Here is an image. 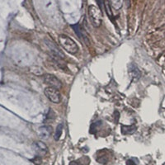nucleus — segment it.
Here are the masks:
<instances>
[{
  "instance_id": "obj_2",
  "label": "nucleus",
  "mask_w": 165,
  "mask_h": 165,
  "mask_svg": "<svg viewBox=\"0 0 165 165\" xmlns=\"http://www.w3.org/2000/svg\"><path fill=\"white\" fill-rule=\"evenodd\" d=\"M88 15L93 27H99L101 26L102 21V12L98 7L90 5L88 8Z\"/></svg>"
},
{
  "instance_id": "obj_14",
  "label": "nucleus",
  "mask_w": 165,
  "mask_h": 165,
  "mask_svg": "<svg viewBox=\"0 0 165 165\" xmlns=\"http://www.w3.org/2000/svg\"><path fill=\"white\" fill-rule=\"evenodd\" d=\"M32 162L36 163V165H40L41 163V158L39 156L36 157V158H34V159H32Z\"/></svg>"
},
{
  "instance_id": "obj_6",
  "label": "nucleus",
  "mask_w": 165,
  "mask_h": 165,
  "mask_svg": "<svg viewBox=\"0 0 165 165\" xmlns=\"http://www.w3.org/2000/svg\"><path fill=\"white\" fill-rule=\"evenodd\" d=\"M45 44L47 45L51 52L54 55V57L59 58V59H61V60L64 58V54H63L62 51H60V49L58 47L55 43L51 41H45Z\"/></svg>"
},
{
  "instance_id": "obj_13",
  "label": "nucleus",
  "mask_w": 165,
  "mask_h": 165,
  "mask_svg": "<svg viewBox=\"0 0 165 165\" xmlns=\"http://www.w3.org/2000/svg\"><path fill=\"white\" fill-rule=\"evenodd\" d=\"M112 7L114 8L115 9H120L122 6V2L121 1H114V2H110Z\"/></svg>"
},
{
  "instance_id": "obj_1",
  "label": "nucleus",
  "mask_w": 165,
  "mask_h": 165,
  "mask_svg": "<svg viewBox=\"0 0 165 165\" xmlns=\"http://www.w3.org/2000/svg\"><path fill=\"white\" fill-rule=\"evenodd\" d=\"M59 41H60V45L70 54H74L78 51V45L69 36L61 34L59 36Z\"/></svg>"
},
{
  "instance_id": "obj_9",
  "label": "nucleus",
  "mask_w": 165,
  "mask_h": 165,
  "mask_svg": "<svg viewBox=\"0 0 165 165\" xmlns=\"http://www.w3.org/2000/svg\"><path fill=\"white\" fill-rule=\"evenodd\" d=\"M137 130V127L135 125H130V126H121L120 127V130H121V133L123 135H131V134H134Z\"/></svg>"
},
{
  "instance_id": "obj_10",
  "label": "nucleus",
  "mask_w": 165,
  "mask_h": 165,
  "mask_svg": "<svg viewBox=\"0 0 165 165\" xmlns=\"http://www.w3.org/2000/svg\"><path fill=\"white\" fill-rule=\"evenodd\" d=\"M35 147L36 148V150H38L39 152L43 153H46L47 150H48L46 144L44 142H42V141H36V143H35Z\"/></svg>"
},
{
  "instance_id": "obj_8",
  "label": "nucleus",
  "mask_w": 165,
  "mask_h": 165,
  "mask_svg": "<svg viewBox=\"0 0 165 165\" xmlns=\"http://www.w3.org/2000/svg\"><path fill=\"white\" fill-rule=\"evenodd\" d=\"M129 74L133 81H138L140 78V71L134 64L129 66Z\"/></svg>"
},
{
  "instance_id": "obj_5",
  "label": "nucleus",
  "mask_w": 165,
  "mask_h": 165,
  "mask_svg": "<svg viewBox=\"0 0 165 165\" xmlns=\"http://www.w3.org/2000/svg\"><path fill=\"white\" fill-rule=\"evenodd\" d=\"M43 79H44V82L45 84L50 85V87H54V88H59L62 86V84L61 82L60 81V79L54 76L53 74H45L43 76Z\"/></svg>"
},
{
  "instance_id": "obj_7",
  "label": "nucleus",
  "mask_w": 165,
  "mask_h": 165,
  "mask_svg": "<svg viewBox=\"0 0 165 165\" xmlns=\"http://www.w3.org/2000/svg\"><path fill=\"white\" fill-rule=\"evenodd\" d=\"M39 136L41 139L46 140L48 139L53 132V128L51 126H42L38 130Z\"/></svg>"
},
{
  "instance_id": "obj_4",
  "label": "nucleus",
  "mask_w": 165,
  "mask_h": 165,
  "mask_svg": "<svg viewBox=\"0 0 165 165\" xmlns=\"http://www.w3.org/2000/svg\"><path fill=\"white\" fill-rule=\"evenodd\" d=\"M71 27L76 33V35L78 36V38L81 40L86 45H89V38H88V36H87V33L83 28V27L79 24L72 25Z\"/></svg>"
},
{
  "instance_id": "obj_15",
  "label": "nucleus",
  "mask_w": 165,
  "mask_h": 165,
  "mask_svg": "<svg viewBox=\"0 0 165 165\" xmlns=\"http://www.w3.org/2000/svg\"><path fill=\"white\" fill-rule=\"evenodd\" d=\"M126 165H136V163L133 159H128L126 161Z\"/></svg>"
},
{
  "instance_id": "obj_11",
  "label": "nucleus",
  "mask_w": 165,
  "mask_h": 165,
  "mask_svg": "<svg viewBox=\"0 0 165 165\" xmlns=\"http://www.w3.org/2000/svg\"><path fill=\"white\" fill-rule=\"evenodd\" d=\"M62 131H63V124L60 123V124H59V125H58L57 128H56V130H55V132H54V138L56 141L59 140L60 137H61V135H62Z\"/></svg>"
},
{
  "instance_id": "obj_3",
  "label": "nucleus",
  "mask_w": 165,
  "mask_h": 165,
  "mask_svg": "<svg viewBox=\"0 0 165 165\" xmlns=\"http://www.w3.org/2000/svg\"><path fill=\"white\" fill-rule=\"evenodd\" d=\"M44 93H45V97L53 103H60L61 101L60 93L57 88L51 87H45Z\"/></svg>"
},
{
  "instance_id": "obj_12",
  "label": "nucleus",
  "mask_w": 165,
  "mask_h": 165,
  "mask_svg": "<svg viewBox=\"0 0 165 165\" xmlns=\"http://www.w3.org/2000/svg\"><path fill=\"white\" fill-rule=\"evenodd\" d=\"M84 159H78L76 161H72V162L69 163V165H87L89 163V158H86L85 160Z\"/></svg>"
}]
</instances>
